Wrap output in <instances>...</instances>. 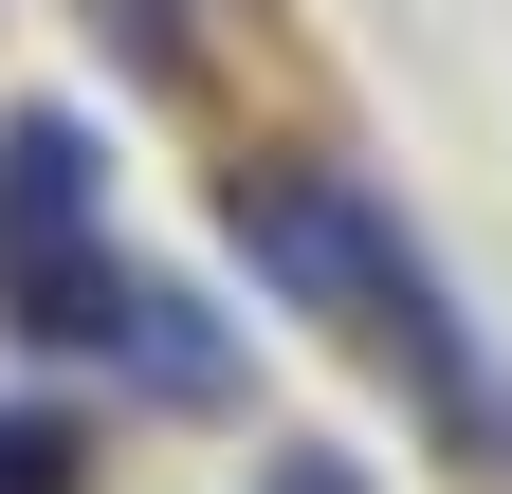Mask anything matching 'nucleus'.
Returning a JSON list of instances; mask_svg holds the SVG:
<instances>
[{
  "mask_svg": "<svg viewBox=\"0 0 512 494\" xmlns=\"http://www.w3.org/2000/svg\"><path fill=\"white\" fill-rule=\"evenodd\" d=\"M0 312L37 348L128 330V275L92 257V129L74 110H19V129H0Z\"/></svg>",
  "mask_w": 512,
  "mask_h": 494,
  "instance_id": "obj_1",
  "label": "nucleus"
},
{
  "mask_svg": "<svg viewBox=\"0 0 512 494\" xmlns=\"http://www.w3.org/2000/svg\"><path fill=\"white\" fill-rule=\"evenodd\" d=\"M74 421H55V403H0V494H74Z\"/></svg>",
  "mask_w": 512,
  "mask_h": 494,
  "instance_id": "obj_2",
  "label": "nucleus"
}]
</instances>
